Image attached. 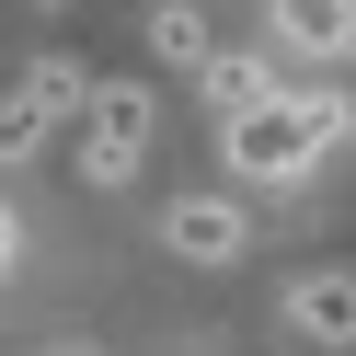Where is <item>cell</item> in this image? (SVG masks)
<instances>
[{
    "instance_id": "obj_2",
    "label": "cell",
    "mask_w": 356,
    "mask_h": 356,
    "mask_svg": "<svg viewBox=\"0 0 356 356\" xmlns=\"http://www.w3.org/2000/svg\"><path fill=\"white\" fill-rule=\"evenodd\" d=\"M138 149H149V92H138V81L92 92V115H81V184L115 195L127 172H138Z\"/></svg>"
},
{
    "instance_id": "obj_9",
    "label": "cell",
    "mask_w": 356,
    "mask_h": 356,
    "mask_svg": "<svg viewBox=\"0 0 356 356\" xmlns=\"http://www.w3.org/2000/svg\"><path fill=\"white\" fill-rule=\"evenodd\" d=\"M35 149H47V127H35V115H24V104L0 92V161H35Z\"/></svg>"
},
{
    "instance_id": "obj_8",
    "label": "cell",
    "mask_w": 356,
    "mask_h": 356,
    "mask_svg": "<svg viewBox=\"0 0 356 356\" xmlns=\"http://www.w3.org/2000/svg\"><path fill=\"white\" fill-rule=\"evenodd\" d=\"M149 58H161V70H207L218 58L207 12H195V0H161V12H149Z\"/></svg>"
},
{
    "instance_id": "obj_11",
    "label": "cell",
    "mask_w": 356,
    "mask_h": 356,
    "mask_svg": "<svg viewBox=\"0 0 356 356\" xmlns=\"http://www.w3.org/2000/svg\"><path fill=\"white\" fill-rule=\"evenodd\" d=\"M47 12H58V0H47Z\"/></svg>"
},
{
    "instance_id": "obj_5",
    "label": "cell",
    "mask_w": 356,
    "mask_h": 356,
    "mask_svg": "<svg viewBox=\"0 0 356 356\" xmlns=\"http://www.w3.org/2000/svg\"><path fill=\"white\" fill-rule=\"evenodd\" d=\"M287 322H299V345L345 356V345H356V276H345V264H322V276H287Z\"/></svg>"
},
{
    "instance_id": "obj_7",
    "label": "cell",
    "mask_w": 356,
    "mask_h": 356,
    "mask_svg": "<svg viewBox=\"0 0 356 356\" xmlns=\"http://www.w3.org/2000/svg\"><path fill=\"white\" fill-rule=\"evenodd\" d=\"M276 47L287 58H345L356 47V0H276Z\"/></svg>"
},
{
    "instance_id": "obj_4",
    "label": "cell",
    "mask_w": 356,
    "mask_h": 356,
    "mask_svg": "<svg viewBox=\"0 0 356 356\" xmlns=\"http://www.w3.org/2000/svg\"><path fill=\"white\" fill-rule=\"evenodd\" d=\"M195 92H207L218 127H241V115H264V104L287 92V70H276V58H253V47H218L207 70H195Z\"/></svg>"
},
{
    "instance_id": "obj_1",
    "label": "cell",
    "mask_w": 356,
    "mask_h": 356,
    "mask_svg": "<svg viewBox=\"0 0 356 356\" xmlns=\"http://www.w3.org/2000/svg\"><path fill=\"white\" fill-rule=\"evenodd\" d=\"M356 127V104L345 92H276L264 115H241V127H218V149H230V172L241 184H299V172H322V149Z\"/></svg>"
},
{
    "instance_id": "obj_6",
    "label": "cell",
    "mask_w": 356,
    "mask_h": 356,
    "mask_svg": "<svg viewBox=\"0 0 356 356\" xmlns=\"http://www.w3.org/2000/svg\"><path fill=\"white\" fill-rule=\"evenodd\" d=\"M92 92H104V81L81 70V58H35V70L12 81V104H24L35 127H81V115H92Z\"/></svg>"
},
{
    "instance_id": "obj_10",
    "label": "cell",
    "mask_w": 356,
    "mask_h": 356,
    "mask_svg": "<svg viewBox=\"0 0 356 356\" xmlns=\"http://www.w3.org/2000/svg\"><path fill=\"white\" fill-rule=\"evenodd\" d=\"M12 264H24V218L0 207V276H12Z\"/></svg>"
},
{
    "instance_id": "obj_3",
    "label": "cell",
    "mask_w": 356,
    "mask_h": 356,
    "mask_svg": "<svg viewBox=\"0 0 356 356\" xmlns=\"http://www.w3.org/2000/svg\"><path fill=\"white\" fill-rule=\"evenodd\" d=\"M161 241H172L184 264H230L241 241H253V218H241L230 195H172V207H161Z\"/></svg>"
}]
</instances>
